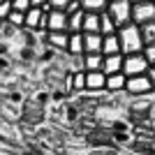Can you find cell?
<instances>
[{
  "label": "cell",
  "mask_w": 155,
  "mask_h": 155,
  "mask_svg": "<svg viewBox=\"0 0 155 155\" xmlns=\"http://www.w3.org/2000/svg\"><path fill=\"white\" fill-rule=\"evenodd\" d=\"M118 37H120V51L123 56L127 53H139L143 51V39H141V28L137 23H125V26L118 28Z\"/></svg>",
  "instance_id": "1"
},
{
  "label": "cell",
  "mask_w": 155,
  "mask_h": 155,
  "mask_svg": "<svg viewBox=\"0 0 155 155\" xmlns=\"http://www.w3.org/2000/svg\"><path fill=\"white\" fill-rule=\"evenodd\" d=\"M107 12L111 14V19L116 21V26H125L132 21V2L130 0H109Z\"/></svg>",
  "instance_id": "2"
},
{
  "label": "cell",
  "mask_w": 155,
  "mask_h": 155,
  "mask_svg": "<svg viewBox=\"0 0 155 155\" xmlns=\"http://www.w3.org/2000/svg\"><path fill=\"white\" fill-rule=\"evenodd\" d=\"M150 67V63L146 60V56H143V51L139 53H127L123 58V72L125 77H137V74H146Z\"/></svg>",
  "instance_id": "3"
},
{
  "label": "cell",
  "mask_w": 155,
  "mask_h": 155,
  "mask_svg": "<svg viewBox=\"0 0 155 155\" xmlns=\"http://www.w3.org/2000/svg\"><path fill=\"white\" fill-rule=\"evenodd\" d=\"M155 88L153 77L148 74H137V77H127V84H125V91L130 95H146Z\"/></svg>",
  "instance_id": "4"
},
{
  "label": "cell",
  "mask_w": 155,
  "mask_h": 155,
  "mask_svg": "<svg viewBox=\"0 0 155 155\" xmlns=\"http://www.w3.org/2000/svg\"><path fill=\"white\" fill-rule=\"evenodd\" d=\"M148 21H155V5L150 0H141V2H132V23L143 26Z\"/></svg>",
  "instance_id": "5"
},
{
  "label": "cell",
  "mask_w": 155,
  "mask_h": 155,
  "mask_svg": "<svg viewBox=\"0 0 155 155\" xmlns=\"http://www.w3.org/2000/svg\"><path fill=\"white\" fill-rule=\"evenodd\" d=\"M44 42H46V46H51V49H56V51H65V53H67L70 30H46Z\"/></svg>",
  "instance_id": "6"
},
{
  "label": "cell",
  "mask_w": 155,
  "mask_h": 155,
  "mask_svg": "<svg viewBox=\"0 0 155 155\" xmlns=\"http://www.w3.org/2000/svg\"><path fill=\"white\" fill-rule=\"evenodd\" d=\"M86 91H107V74L102 70L86 72Z\"/></svg>",
  "instance_id": "7"
},
{
  "label": "cell",
  "mask_w": 155,
  "mask_h": 155,
  "mask_svg": "<svg viewBox=\"0 0 155 155\" xmlns=\"http://www.w3.org/2000/svg\"><path fill=\"white\" fill-rule=\"evenodd\" d=\"M46 30H67V12L65 9H49Z\"/></svg>",
  "instance_id": "8"
},
{
  "label": "cell",
  "mask_w": 155,
  "mask_h": 155,
  "mask_svg": "<svg viewBox=\"0 0 155 155\" xmlns=\"http://www.w3.org/2000/svg\"><path fill=\"white\" fill-rule=\"evenodd\" d=\"M102 32H84V53H102Z\"/></svg>",
  "instance_id": "9"
},
{
  "label": "cell",
  "mask_w": 155,
  "mask_h": 155,
  "mask_svg": "<svg viewBox=\"0 0 155 155\" xmlns=\"http://www.w3.org/2000/svg\"><path fill=\"white\" fill-rule=\"evenodd\" d=\"M123 53H111V56H104L102 63V72L104 74H116V72H123Z\"/></svg>",
  "instance_id": "10"
},
{
  "label": "cell",
  "mask_w": 155,
  "mask_h": 155,
  "mask_svg": "<svg viewBox=\"0 0 155 155\" xmlns=\"http://www.w3.org/2000/svg\"><path fill=\"white\" fill-rule=\"evenodd\" d=\"M125 84H127V77H125V72L107 74V91H109V93H120V91H125Z\"/></svg>",
  "instance_id": "11"
},
{
  "label": "cell",
  "mask_w": 155,
  "mask_h": 155,
  "mask_svg": "<svg viewBox=\"0 0 155 155\" xmlns=\"http://www.w3.org/2000/svg\"><path fill=\"white\" fill-rule=\"evenodd\" d=\"M102 53H104V56H111V53H123V51H120V37H118V32L104 35V39H102Z\"/></svg>",
  "instance_id": "12"
},
{
  "label": "cell",
  "mask_w": 155,
  "mask_h": 155,
  "mask_svg": "<svg viewBox=\"0 0 155 155\" xmlns=\"http://www.w3.org/2000/svg\"><path fill=\"white\" fill-rule=\"evenodd\" d=\"M67 53L70 56H84V32H70Z\"/></svg>",
  "instance_id": "13"
},
{
  "label": "cell",
  "mask_w": 155,
  "mask_h": 155,
  "mask_svg": "<svg viewBox=\"0 0 155 155\" xmlns=\"http://www.w3.org/2000/svg\"><path fill=\"white\" fill-rule=\"evenodd\" d=\"M84 9H77V12L67 14V30L70 32H84Z\"/></svg>",
  "instance_id": "14"
},
{
  "label": "cell",
  "mask_w": 155,
  "mask_h": 155,
  "mask_svg": "<svg viewBox=\"0 0 155 155\" xmlns=\"http://www.w3.org/2000/svg\"><path fill=\"white\" fill-rule=\"evenodd\" d=\"M102 63H104V53H84V70L86 72L102 70Z\"/></svg>",
  "instance_id": "15"
},
{
  "label": "cell",
  "mask_w": 155,
  "mask_h": 155,
  "mask_svg": "<svg viewBox=\"0 0 155 155\" xmlns=\"http://www.w3.org/2000/svg\"><path fill=\"white\" fill-rule=\"evenodd\" d=\"M42 14H44L42 7H30V9L26 12V26H23V28L37 30V28H39V21H42Z\"/></svg>",
  "instance_id": "16"
},
{
  "label": "cell",
  "mask_w": 155,
  "mask_h": 155,
  "mask_svg": "<svg viewBox=\"0 0 155 155\" xmlns=\"http://www.w3.org/2000/svg\"><path fill=\"white\" fill-rule=\"evenodd\" d=\"M100 32L102 35H111V32H118V26L116 21L111 19V14L104 9V12H100Z\"/></svg>",
  "instance_id": "17"
},
{
  "label": "cell",
  "mask_w": 155,
  "mask_h": 155,
  "mask_svg": "<svg viewBox=\"0 0 155 155\" xmlns=\"http://www.w3.org/2000/svg\"><path fill=\"white\" fill-rule=\"evenodd\" d=\"M84 32H100V12H86L84 14Z\"/></svg>",
  "instance_id": "18"
},
{
  "label": "cell",
  "mask_w": 155,
  "mask_h": 155,
  "mask_svg": "<svg viewBox=\"0 0 155 155\" xmlns=\"http://www.w3.org/2000/svg\"><path fill=\"white\" fill-rule=\"evenodd\" d=\"M109 0H81V9L86 12H104Z\"/></svg>",
  "instance_id": "19"
},
{
  "label": "cell",
  "mask_w": 155,
  "mask_h": 155,
  "mask_svg": "<svg viewBox=\"0 0 155 155\" xmlns=\"http://www.w3.org/2000/svg\"><path fill=\"white\" fill-rule=\"evenodd\" d=\"M141 28V39H143V46L146 44H153L155 42V21H148V23H143Z\"/></svg>",
  "instance_id": "20"
},
{
  "label": "cell",
  "mask_w": 155,
  "mask_h": 155,
  "mask_svg": "<svg viewBox=\"0 0 155 155\" xmlns=\"http://www.w3.org/2000/svg\"><path fill=\"white\" fill-rule=\"evenodd\" d=\"M7 23L14 28H23L26 26V12H19V9H12L9 16H7Z\"/></svg>",
  "instance_id": "21"
},
{
  "label": "cell",
  "mask_w": 155,
  "mask_h": 155,
  "mask_svg": "<svg viewBox=\"0 0 155 155\" xmlns=\"http://www.w3.org/2000/svg\"><path fill=\"white\" fill-rule=\"evenodd\" d=\"M72 88L74 91H86V70H79V72H74L72 74Z\"/></svg>",
  "instance_id": "22"
},
{
  "label": "cell",
  "mask_w": 155,
  "mask_h": 155,
  "mask_svg": "<svg viewBox=\"0 0 155 155\" xmlns=\"http://www.w3.org/2000/svg\"><path fill=\"white\" fill-rule=\"evenodd\" d=\"M88 155H118V150L111 148V146H95Z\"/></svg>",
  "instance_id": "23"
},
{
  "label": "cell",
  "mask_w": 155,
  "mask_h": 155,
  "mask_svg": "<svg viewBox=\"0 0 155 155\" xmlns=\"http://www.w3.org/2000/svg\"><path fill=\"white\" fill-rule=\"evenodd\" d=\"M12 12V0H0V21H7Z\"/></svg>",
  "instance_id": "24"
},
{
  "label": "cell",
  "mask_w": 155,
  "mask_h": 155,
  "mask_svg": "<svg viewBox=\"0 0 155 155\" xmlns=\"http://www.w3.org/2000/svg\"><path fill=\"white\" fill-rule=\"evenodd\" d=\"M32 7L30 0H12V9H19V12H28Z\"/></svg>",
  "instance_id": "25"
},
{
  "label": "cell",
  "mask_w": 155,
  "mask_h": 155,
  "mask_svg": "<svg viewBox=\"0 0 155 155\" xmlns=\"http://www.w3.org/2000/svg\"><path fill=\"white\" fill-rule=\"evenodd\" d=\"M143 56H146V60H148L150 65H155V42L143 46Z\"/></svg>",
  "instance_id": "26"
},
{
  "label": "cell",
  "mask_w": 155,
  "mask_h": 155,
  "mask_svg": "<svg viewBox=\"0 0 155 155\" xmlns=\"http://www.w3.org/2000/svg\"><path fill=\"white\" fill-rule=\"evenodd\" d=\"M77 9H81V0H70V2H67V7H65V12H67V14L77 12Z\"/></svg>",
  "instance_id": "27"
},
{
  "label": "cell",
  "mask_w": 155,
  "mask_h": 155,
  "mask_svg": "<svg viewBox=\"0 0 155 155\" xmlns=\"http://www.w3.org/2000/svg\"><path fill=\"white\" fill-rule=\"evenodd\" d=\"M67 2H70V0H49L51 9H65V7H67Z\"/></svg>",
  "instance_id": "28"
},
{
  "label": "cell",
  "mask_w": 155,
  "mask_h": 155,
  "mask_svg": "<svg viewBox=\"0 0 155 155\" xmlns=\"http://www.w3.org/2000/svg\"><path fill=\"white\" fill-rule=\"evenodd\" d=\"M30 2H32V7H44L49 0H30Z\"/></svg>",
  "instance_id": "29"
},
{
  "label": "cell",
  "mask_w": 155,
  "mask_h": 155,
  "mask_svg": "<svg viewBox=\"0 0 155 155\" xmlns=\"http://www.w3.org/2000/svg\"><path fill=\"white\" fill-rule=\"evenodd\" d=\"M150 67H153V81H155V65H150Z\"/></svg>",
  "instance_id": "30"
},
{
  "label": "cell",
  "mask_w": 155,
  "mask_h": 155,
  "mask_svg": "<svg viewBox=\"0 0 155 155\" xmlns=\"http://www.w3.org/2000/svg\"><path fill=\"white\" fill-rule=\"evenodd\" d=\"M130 2H141V0H130Z\"/></svg>",
  "instance_id": "31"
},
{
  "label": "cell",
  "mask_w": 155,
  "mask_h": 155,
  "mask_svg": "<svg viewBox=\"0 0 155 155\" xmlns=\"http://www.w3.org/2000/svg\"><path fill=\"white\" fill-rule=\"evenodd\" d=\"M150 2H153V5H155V0H150Z\"/></svg>",
  "instance_id": "32"
}]
</instances>
